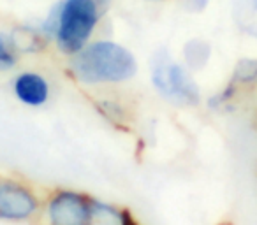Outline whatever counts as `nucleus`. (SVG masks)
<instances>
[{
    "instance_id": "nucleus-7",
    "label": "nucleus",
    "mask_w": 257,
    "mask_h": 225,
    "mask_svg": "<svg viewBox=\"0 0 257 225\" xmlns=\"http://www.w3.org/2000/svg\"><path fill=\"white\" fill-rule=\"evenodd\" d=\"M92 225H123V209L92 199Z\"/></svg>"
},
{
    "instance_id": "nucleus-6",
    "label": "nucleus",
    "mask_w": 257,
    "mask_h": 225,
    "mask_svg": "<svg viewBox=\"0 0 257 225\" xmlns=\"http://www.w3.org/2000/svg\"><path fill=\"white\" fill-rule=\"evenodd\" d=\"M13 92L22 104L30 107H39L50 99V83L37 72H22L13 81Z\"/></svg>"
},
{
    "instance_id": "nucleus-3",
    "label": "nucleus",
    "mask_w": 257,
    "mask_h": 225,
    "mask_svg": "<svg viewBox=\"0 0 257 225\" xmlns=\"http://www.w3.org/2000/svg\"><path fill=\"white\" fill-rule=\"evenodd\" d=\"M152 83L164 99L178 106H197L201 100L199 86L190 72L173 60L166 50L155 53L152 60Z\"/></svg>"
},
{
    "instance_id": "nucleus-10",
    "label": "nucleus",
    "mask_w": 257,
    "mask_h": 225,
    "mask_svg": "<svg viewBox=\"0 0 257 225\" xmlns=\"http://www.w3.org/2000/svg\"><path fill=\"white\" fill-rule=\"evenodd\" d=\"M18 64V50L9 32H0V71H9Z\"/></svg>"
},
{
    "instance_id": "nucleus-4",
    "label": "nucleus",
    "mask_w": 257,
    "mask_h": 225,
    "mask_svg": "<svg viewBox=\"0 0 257 225\" xmlns=\"http://www.w3.org/2000/svg\"><path fill=\"white\" fill-rule=\"evenodd\" d=\"M48 225H92V199L74 190H57L46 204Z\"/></svg>"
},
{
    "instance_id": "nucleus-2",
    "label": "nucleus",
    "mask_w": 257,
    "mask_h": 225,
    "mask_svg": "<svg viewBox=\"0 0 257 225\" xmlns=\"http://www.w3.org/2000/svg\"><path fill=\"white\" fill-rule=\"evenodd\" d=\"M100 22V0H62L41 25L62 53L76 55L90 43Z\"/></svg>"
},
{
    "instance_id": "nucleus-8",
    "label": "nucleus",
    "mask_w": 257,
    "mask_h": 225,
    "mask_svg": "<svg viewBox=\"0 0 257 225\" xmlns=\"http://www.w3.org/2000/svg\"><path fill=\"white\" fill-rule=\"evenodd\" d=\"M211 55V48L204 41H190L183 48V57L190 69H203L208 64Z\"/></svg>"
},
{
    "instance_id": "nucleus-1",
    "label": "nucleus",
    "mask_w": 257,
    "mask_h": 225,
    "mask_svg": "<svg viewBox=\"0 0 257 225\" xmlns=\"http://www.w3.org/2000/svg\"><path fill=\"white\" fill-rule=\"evenodd\" d=\"M138 72L133 51L113 41L88 43L69 60V74L83 85L123 83Z\"/></svg>"
},
{
    "instance_id": "nucleus-5",
    "label": "nucleus",
    "mask_w": 257,
    "mask_h": 225,
    "mask_svg": "<svg viewBox=\"0 0 257 225\" xmlns=\"http://www.w3.org/2000/svg\"><path fill=\"white\" fill-rule=\"evenodd\" d=\"M39 211L37 195L15 179H0V220L23 221Z\"/></svg>"
},
{
    "instance_id": "nucleus-9",
    "label": "nucleus",
    "mask_w": 257,
    "mask_h": 225,
    "mask_svg": "<svg viewBox=\"0 0 257 225\" xmlns=\"http://www.w3.org/2000/svg\"><path fill=\"white\" fill-rule=\"evenodd\" d=\"M253 83H257V58H241L236 64L229 85L239 88V86H248Z\"/></svg>"
}]
</instances>
